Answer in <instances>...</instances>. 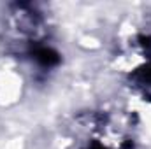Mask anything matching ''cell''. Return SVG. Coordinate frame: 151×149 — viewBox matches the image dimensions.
Listing matches in <instances>:
<instances>
[{
	"label": "cell",
	"mask_w": 151,
	"mask_h": 149,
	"mask_svg": "<svg viewBox=\"0 0 151 149\" xmlns=\"http://www.w3.org/2000/svg\"><path fill=\"white\" fill-rule=\"evenodd\" d=\"M34 56H35V60H37L42 67H53L60 60L58 58V53H55L51 47H39Z\"/></svg>",
	"instance_id": "obj_1"
},
{
	"label": "cell",
	"mask_w": 151,
	"mask_h": 149,
	"mask_svg": "<svg viewBox=\"0 0 151 149\" xmlns=\"http://www.w3.org/2000/svg\"><path fill=\"white\" fill-rule=\"evenodd\" d=\"M146 77H148V79H150V81H151V67H150V69H148V72H146Z\"/></svg>",
	"instance_id": "obj_2"
}]
</instances>
